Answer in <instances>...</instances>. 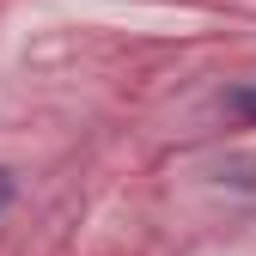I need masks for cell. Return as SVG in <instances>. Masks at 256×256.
I'll list each match as a JSON object with an SVG mask.
<instances>
[{
    "label": "cell",
    "instance_id": "obj_1",
    "mask_svg": "<svg viewBox=\"0 0 256 256\" xmlns=\"http://www.w3.org/2000/svg\"><path fill=\"white\" fill-rule=\"evenodd\" d=\"M226 110H232L238 122H256V86H232V92H226Z\"/></svg>",
    "mask_w": 256,
    "mask_h": 256
},
{
    "label": "cell",
    "instance_id": "obj_2",
    "mask_svg": "<svg viewBox=\"0 0 256 256\" xmlns=\"http://www.w3.org/2000/svg\"><path fill=\"white\" fill-rule=\"evenodd\" d=\"M6 202H12V177L0 171V208H6Z\"/></svg>",
    "mask_w": 256,
    "mask_h": 256
}]
</instances>
